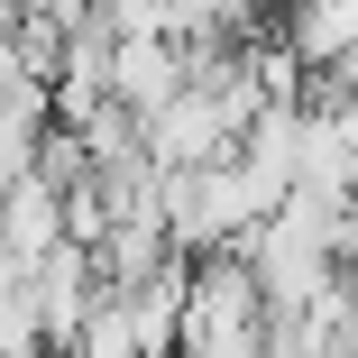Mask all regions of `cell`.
I'll list each match as a JSON object with an SVG mask.
<instances>
[{
  "label": "cell",
  "mask_w": 358,
  "mask_h": 358,
  "mask_svg": "<svg viewBox=\"0 0 358 358\" xmlns=\"http://www.w3.org/2000/svg\"><path fill=\"white\" fill-rule=\"evenodd\" d=\"M0 239H10L19 257H55V248H64V184L28 166V175L10 184V211H0Z\"/></svg>",
  "instance_id": "cell-3"
},
{
  "label": "cell",
  "mask_w": 358,
  "mask_h": 358,
  "mask_svg": "<svg viewBox=\"0 0 358 358\" xmlns=\"http://www.w3.org/2000/svg\"><path fill=\"white\" fill-rule=\"evenodd\" d=\"M184 83H193V46H184V37H120V46H110V101H120V110L148 120V110H166Z\"/></svg>",
  "instance_id": "cell-2"
},
{
  "label": "cell",
  "mask_w": 358,
  "mask_h": 358,
  "mask_svg": "<svg viewBox=\"0 0 358 358\" xmlns=\"http://www.w3.org/2000/svg\"><path fill=\"white\" fill-rule=\"evenodd\" d=\"M275 340V303L239 248L221 257H193V285H184V331H175V358H266Z\"/></svg>",
  "instance_id": "cell-1"
}]
</instances>
